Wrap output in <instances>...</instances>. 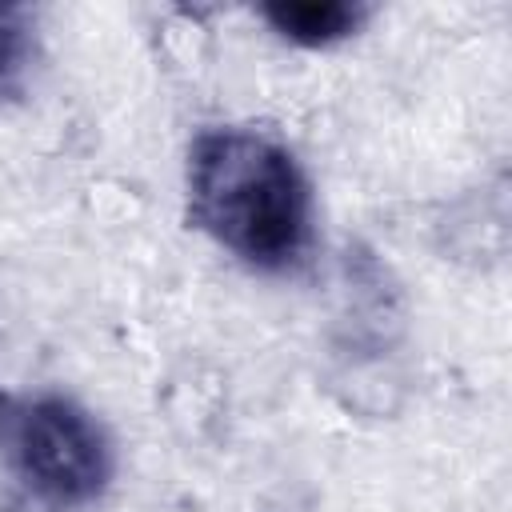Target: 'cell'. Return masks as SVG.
<instances>
[{
    "label": "cell",
    "mask_w": 512,
    "mask_h": 512,
    "mask_svg": "<svg viewBox=\"0 0 512 512\" xmlns=\"http://www.w3.org/2000/svg\"><path fill=\"white\" fill-rule=\"evenodd\" d=\"M0 472L44 512H76L112 480V444L60 392H0Z\"/></svg>",
    "instance_id": "obj_2"
},
{
    "label": "cell",
    "mask_w": 512,
    "mask_h": 512,
    "mask_svg": "<svg viewBox=\"0 0 512 512\" xmlns=\"http://www.w3.org/2000/svg\"><path fill=\"white\" fill-rule=\"evenodd\" d=\"M28 12L16 4H0V88L12 84V76L28 60Z\"/></svg>",
    "instance_id": "obj_4"
},
{
    "label": "cell",
    "mask_w": 512,
    "mask_h": 512,
    "mask_svg": "<svg viewBox=\"0 0 512 512\" xmlns=\"http://www.w3.org/2000/svg\"><path fill=\"white\" fill-rule=\"evenodd\" d=\"M188 216L244 264L280 272L308 252L312 188L280 140L208 128L188 148Z\"/></svg>",
    "instance_id": "obj_1"
},
{
    "label": "cell",
    "mask_w": 512,
    "mask_h": 512,
    "mask_svg": "<svg viewBox=\"0 0 512 512\" xmlns=\"http://www.w3.org/2000/svg\"><path fill=\"white\" fill-rule=\"evenodd\" d=\"M264 20L296 44H328L348 36L364 20V8L344 0H272L264 4Z\"/></svg>",
    "instance_id": "obj_3"
}]
</instances>
